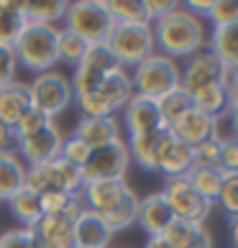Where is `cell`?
<instances>
[{
    "label": "cell",
    "mask_w": 238,
    "mask_h": 248,
    "mask_svg": "<svg viewBox=\"0 0 238 248\" xmlns=\"http://www.w3.org/2000/svg\"><path fill=\"white\" fill-rule=\"evenodd\" d=\"M154 31V46L169 59H182L192 57L195 51L207 46V29L203 18L190 13L187 8H175L169 16H164L161 21L151 23Z\"/></svg>",
    "instance_id": "obj_1"
},
{
    "label": "cell",
    "mask_w": 238,
    "mask_h": 248,
    "mask_svg": "<svg viewBox=\"0 0 238 248\" xmlns=\"http://www.w3.org/2000/svg\"><path fill=\"white\" fill-rule=\"evenodd\" d=\"M133 97V85H131V72L128 69H115L95 93L75 95V105L79 118H113L118 110H123L126 103Z\"/></svg>",
    "instance_id": "obj_2"
},
{
    "label": "cell",
    "mask_w": 238,
    "mask_h": 248,
    "mask_svg": "<svg viewBox=\"0 0 238 248\" xmlns=\"http://www.w3.org/2000/svg\"><path fill=\"white\" fill-rule=\"evenodd\" d=\"M57 39L59 29L57 26H39V23H26V29L18 36L13 54L16 62L26 67L29 72H49L57 64Z\"/></svg>",
    "instance_id": "obj_3"
},
{
    "label": "cell",
    "mask_w": 238,
    "mask_h": 248,
    "mask_svg": "<svg viewBox=\"0 0 238 248\" xmlns=\"http://www.w3.org/2000/svg\"><path fill=\"white\" fill-rule=\"evenodd\" d=\"M105 46L113 51V57L118 59L123 69L131 72L133 67H139L143 59H149L151 54H157L154 46V31L151 23H115L111 36H108Z\"/></svg>",
    "instance_id": "obj_4"
},
{
    "label": "cell",
    "mask_w": 238,
    "mask_h": 248,
    "mask_svg": "<svg viewBox=\"0 0 238 248\" xmlns=\"http://www.w3.org/2000/svg\"><path fill=\"white\" fill-rule=\"evenodd\" d=\"M131 85L133 95L159 100L161 95L179 87V67L175 59L164 57V54H151L139 67L131 69Z\"/></svg>",
    "instance_id": "obj_5"
},
{
    "label": "cell",
    "mask_w": 238,
    "mask_h": 248,
    "mask_svg": "<svg viewBox=\"0 0 238 248\" xmlns=\"http://www.w3.org/2000/svg\"><path fill=\"white\" fill-rule=\"evenodd\" d=\"M113 26H115L113 18L105 13L100 0H77V3L67 5V16H64L62 29L77 33L87 46H97V44L108 41Z\"/></svg>",
    "instance_id": "obj_6"
},
{
    "label": "cell",
    "mask_w": 238,
    "mask_h": 248,
    "mask_svg": "<svg viewBox=\"0 0 238 248\" xmlns=\"http://www.w3.org/2000/svg\"><path fill=\"white\" fill-rule=\"evenodd\" d=\"M29 95H31V108H36L39 113L51 118V121L75 103L69 77L54 69L41 72V75L33 77V82L29 85Z\"/></svg>",
    "instance_id": "obj_7"
},
{
    "label": "cell",
    "mask_w": 238,
    "mask_h": 248,
    "mask_svg": "<svg viewBox=\"0 0 238 248\" xmlns=\"http://www.w3.org/2000/svg\"><path fill=\"white\" fill-rule=\"evenodd\" d=\"M115 69H123L118 59L113 57V51L105 46V44H97V46H90L85 59H82L75 72H72V93L75 95H85V93H95V90L103 85V82L113 75Z\"/></svg>",
    "instance_id": "obj_8"
},
{
    "label": "cell",
    "mask_w": 238,
    "mask_h": 248,
    "mask_svg": "<svg viewBox=\"0 0 238 248\" xmlns=\"http://www.w3.org/2000/svg\"><path fill=\"white\" fill-rule=\"evenodd\" d=\"M228 77H231V72L205 46L187 57V64L179 69V87L187 95H195L210 85H228Z\"/></svg>",
    "instance_id": "obj_9"
},
{
    "label": "cell",
    "mask_w": 238,
    "mask_h": 248,
    "mask_svg": "<svg viewBox=\"0 0 238 248\" xmlns=\"http://www.w3.org/2000/svg\"><path fill=\"white\" fill-rule=\"evenodd\" d=\"M131 167V156H128V146L123 139H118L108 146L93 149L82 167V179L97 182V179H126V171Z\"/></svg>",
    "instance_id": "obj_10"
},
{
    "label": "cell",
    "mask_w": 238,
    "mask_h": 248,
    "mask_svg": "<svg viewBox=\"0 0 238 248\" xmlns=\"http://www.w3.org/2000/svg\"><path fill=\"white\" fill-rule=\"evenodd\" d=\"M161 195H164V200H167L172 215L182 217V220H190V223H205V217L210 215V210H213L210 202H205L195 189H192L187 177L167 179Z\"/></svg>",
    "instance_id": "obj_11"
},
{
    "label": "cell",
    "mask_w": 238,
    "mask_h": 248,
    "mask_svg": "<svg viewBox=\"0 0 238 248\" xmlns=\"http://www.w3.org/2000/svg\"><path fill=\"white\" fill-rule=\"evenodd\" d=\"M128 192H131V187H128L126 179H97V182H87L82 187L79 197H82V205L90 213L103 217L121 205Z\"/></svg>",
    "instance_id": "obj_12"
},
{
    "label": "cell",
    "mask_w": 238,
    "mask_h": 248,
    "mask_svg": "<svg viewBox=\"0 0 238 248\" xmlns=\"http://www.w3.org/2000/svg\"><path fill=\"white\" fill-rule=\"evenodd\" d=\"M62 141H64L62 131L51 123V125L44 128L41 133L31 136V139L18 141L16 154H18V159L26 161L29 167H39V164H49V161H54V159H59Z\"/></svg>",
    "instance_id": "obj_13"
},
{
    "label": "cell",
    "mask_w": 238,
    "mask_h": 248,
    "mask_svg": "<svg viewBox=\"0 0 238 248\" xmlns=\"http://www.w3.org/2000/svg\"><path fill=\"white\" fill-rule=\"evenodd\" d=\"M121 113H123L126 128H128V139H133V136H149V133L167 131V125H164L161 115H159L157 100L133 95L126 103V108L121 110Z\"/></svg>",
    "instance_id": "obj_14"
},
{
    "label": "cell",
    "mask_w": 238,
    "mask_h": 248,
    "mask_svg": "<svg viewBox=\"0 0 238 248\" xmlns=\"http://www.w3.org/2000/svg\"><path fill=\"white\" fill-rule=\"evenodd\" d=\"M167 131L175 136L177 141L187 143V146H200L203 141L207 139H215L218 136V118H210L205 113H200V110L190 108L185 115H179L175 123H172Z\"/></svg>",
    "instance_id": "obj_15"
},
{
    "label": "cell",
    "mask_w": 238,
    "mask_h": 248,
    "mask_svg": "<svg viewBox=\"0 0 238 248\" xmlns=\"http://www.w3.org/2000/svg\"><path fill=\"white\" fill-rule=\"evenodd\" d=\"M195 167V159H192V146L177 141L175 136L167 131L161 141V149L157 156V174H164L167 179L172 177H187V171Z\"/></svg>",
    "instance_id": "obj_16"
},
{
    "label": "cell",
    "mask_w": 238,
    "mask_h": 248,
    "mask_svg": "<svg viewBox=\"0 0 238 248\" xmlns=\"http://www.w3.org/2000/svg\"><path fill=\"white\" fill-rule=\"evenodd\" d=\"M33 231L41 248H75V215H44Z\"/></svg>",
    "instance_id": "obj_17"
},
{
    "label": "cell",
    "mask_w": 238,
    "mask_h": 248,
    "mask_svg": "<svg viewBox=\"0 0 238 248\" xmlns=\"http://www.w3.org/2000/svg\"><path fill=\"white\" fill-rule=\"evenodd\" d=\"M172 210L167 205L161 192H154L149 197H141L139 200V213H136V223L143 228V233L154 238V235H161V231L172 223Z\"/></svg>",
    "instance_id": "obj_18"
},
{
    "label": "cell",
    "mask_w": 238,
    "mask_h": 248,
    "mask_svg": "<svg viewBox=\"0 0 238 248\" xmlns=\"http://www.w3.org/2000/svg\"><path fill=\"white\" fill-rule=\"evenodd\" d=\"M113 241V233L108 231L103 217L82 207V213L75 217V246L77 248H108Z\"/></svg>",
    "instance_id": "obj_19"
},
{
    "label": "cell",
    "mask_w": 238,
    "mask_h": 248,
    "mask_svg": "<svg viewBox=\"0 0 238 248\" xmlns=\"http://www.w3.org/2000/svg\"><path fill=\"white\" fill-rule=\"evenodd\" d=\"M75 136L85 141L90 149H100V146H108L121 139V128H118L115 118H79Z\"/></svg>",
    "instance_id": "obj_20"
},
{
    "label": "cell",
    "mask_w": 238,
    "mask_h": 248,
    "mask_svg": "<svg viewBox=\"0 0 238 248\" xmlns=\"http://www.w3.org/2000/svg\"><path fill=\"white\" fill-rule=\"evenodd\" d=\"M207 49L215 54L221 64L231 72L238 69V23L215 26L207 36Z\"/></svg>",
    "instance_id": "obj_21"
},
{
    "label": "cell",
    "mask_w": 238,
    "mask_h": 248,
    "mask_svg": "<svg viewBox=\"0 0 238 248\" xmlns=\"http://www.w3.org/2000/svg\"><path fill=\"white\" fill-rule=\"evenodd\" d=\"M29 110H31L29 85H23V82H11V85H5L0 90V123L16 125Z\"/></svg>",
    "instance_id": "obj_22"
},
{
    "label": "cell",
    "mask_w": 238,
    "mask_h": 248,
    "mask_svg": "<svg viewBox=\"0 0 238 248\" xmlns=\"http://www.w3.org/2000/svg\"><path fill=\"white\" fill-rule=\"evenodd\" d=\"M26 23L29 21H26L23 0H0V46L13 49Z\"/></svg>",
    "instance_id": "obj_23"
},
{
    "label": "cell",
    "mask_w": 238,
    "mask_h": 248,
    "mask_svg": "<svg viewBox=\"0 0 238 248\" xmlns=\"http://www.w3.org/2000/svg\"><path fill=\"white\" fill-rule=\"evenodd\" d=\"M164 136H167V131L128 139L126 146H128V156H131V161H136L143 171H154V174H157V156H159Z\"/></svg>",
    "instance_id": "obj_24"
},
{
    "label": "cell",
    "mask_w": 238,
    "mask_h": 248,
    "mask_svg": "<svg viewBox=\"0 0 238 248\" xmlns=\"http://www.w3.org/2000/svg\"><path fill=\"white\" fill-rule=\"evenodd\" d=\"M8 207H11V215L21 223V228H36L39 220L44 217L41 210V195H36L31 189H18L16 195L8 200Z\"/></svg>",
    "instance_id": "obj_25"
},
{
    "label": "cell",
    "mask_w": 238,
    "mask_h": 248,
    "mask_svg": "<svg viewBox=\"0 0 238 248\" xmlns=\"http://www.w3.org/2000/svg\"><path fill=\"white\" fill-rule=\"evenodd\" d=\"M26 182V164L18 159V154H0V200L8 202L18 189H23Z\"/></svg>",
    "instance_id": "obj_26"
},
{
    "label": "cell",
    "mask_w": 238,
    "mask_h": 248,
    "mask_svg": "<svg viewBox=\"0 0 238 248\" xmlns=\"http://www.w3.org/2000/svg\"><path fill=\"white\" fill-rule=\"evenodd\" d=\"M223 179H225V174L218 167H192L187 171V182L192 185V189L205 202H210V205H215L218 192L223 187Z\"/></svg>",
    "instance_id": "obj_27"
},
{
    "label": "cell",
    "mask_w": 238,
    "mask_h": 248,
    "mask_svg": "<svg viewBox=\"0 0 238 248\" xmlns=\"http://www.w3.org/2000/svg\"><path fill=\"white\" fill-rule=\"evenodd\" d=\"M192 97V108L205 113L210 118H221V115H228L231 110V97H228V85H210L200 93L190 95Z\"/></svg>",
    "instance_id": "obj_28"
},
{
    "label": "cell",
    "mask_w": 238,
    "mask_h": 248,
    "mask_svg": "<svg viewBox=\"0 0 238 248\" xmlns=\"http://www.w3.org/2000/svg\"><path fill=\"white\" fill-rule=\"evenodd\" d=\"M67 5L64 0H36V3H26V21L39 23V26H57L64 23L67 16Z\"/></svg>",
    "instance_id": "obj_29"
},
{
    "label": "cell",
    "mask_w": 238,
    "mask_h": 248,
    "mask_svg": "<svg viewBox=\"0 0 238 248\" xmlns=\"http://www.w3.org/2000/svg\"><path fill=\"white\" fill-rule=\"evenodd\" d=\"M205 225L203 223H190L182 217H172V223L161 231V238L167 241L172 248H190L200 235H205Z\"/></svg>",
    "instance_id": "obj_30"
},
{
    "label": "cell",
    "mask_w": 238,
    "mask_h": 248,
    "mask_svg": "<svg viewBox=\"0 0 238 248\" xmlns=\"http://www.w3.org/2000/svg\"><path fill=\"white\" fill-rule=\"evenodd\" d=\"M105 8V13L113 18V23H143L146 8L143 0H100Z\"/></svg>",
    "instance_id": "obj_31"
},
{
    "label": "cell",
    "mask_w": 238,
    "mask_h": 248,
    "mask_svg": "<svg viewBox=\"0 0 238 248\" xmlns=\"http://www.w3.org/2000/svg\"><path fill=\"white\" fill-rule=\"evenodd\" d=\"M87 44L79 39L77 33H72L67 29H62L59 26V39H57V59L62 64H67V67H77V64L85 59L87 54Z\"/></svg>",
    "instance_id": "obj_32"
},
{
    "label": "cell",
    "mask_w": 238,
    "mask_h": 248,
    "mask_svg": "<svg viewBox=\"0 0 238 248\" xmlns=\"http://www.w3.org/2000/svg\"><path fill=\"white\" fill-rule=\"evenodd\" d=\"M136 213H139V197H136V192L131 189L113 213L103 215V223L108 225L111 233H118V231H126V228H131L136 223Z\"/></svg>",
    "instance_id": "obj_33"
},
{
    "label": "cell",
    "mask_w": 238,
    "mask_h": 248,
    "mask_svg": "<svg viewBox=\"0 0 238 248\" xmlns=\"http://www.w3.org/2000/svg\"><path fill=\"white\" fill-rule=\"evenodd\" d=\"M157 108H159V115H161L164 125L169 128L179 115H185L187 110L192 108V97H190L182 87H177V90H172V93L161 95V97L157 100Z\"/></svg>",
    "instance_id": "obj_34"
},
{
    "label": "cell",
    "mask_w": 238,
    "mask_h": 248,
    "mask_svg": "<svg viewBox=\"0 0 238 248\" xmlns=\"http://www.w3.org/2000/svg\"><path fill=\"white\" fill-rule=\"evenodd\" d=\"M54 121L51 118H47L44 113H39L36 108H31L29 113H26L21 121H18L13 128H16V136H18V141H23V139H31V136H36V133H41L47 125H51Z\"/></svg>",
    "instance_id": "obj_35"
},
{
    "label": "cell",
    "mask_w": 238,
    "mask_h": 248,
    "mask_svg": "<svg viewBox=\"0 0 238 248\" xmlns=\"http://www.w3.org/2000/svg\"><path fill=\"white\" fill-rule=\"evenodd\" d=\"M218 205L228 217H238V174H228L223 179V187L218 192Z\"/></svg>",
    "instance_id": "obj_36"
},
{
    "label": "cell",
    "mask_w": 238,
    "mask_h": 248,
    "mask_svg": "<svg viewBox=\"0 0 238 248\" xmlns=\"http://www.w3.org/2000/svg\"><path fill=\"white\" fill-rule=\"evenodd\" d=\"M0 248H41L33 228H11L0 235Z\"/></svg>",
    "instance_id": "obj_37"
},
{
    "label": "cell",
    "mask_w": 238,
    "mask_h": 248,
    "mask_svg": "<svg viewBox=\"0 0 238 248\" xmlns=\"http://www.w3.org/2000/svg\"><path fill=\"white\" fill-rule=\"evenodd\" d=\"M90 146L85 143V141H79L75 133L72 136H67V139L62 141V151H59V159H64V161H69L72 167H85V161H87V156H90Z\"/></svg>",
    "instance_id": "obj_38"
},
{
    "label": "cell",
    "mask_w": 238,
    "mask_h": 248,
    "mask_svg": "<svg viewBox=\"0 0 238 248\" xmlns=\"http://www.w3.org/2000/svg\"><path fill=\"white\" fill-rule=\"evenodd\" d=\"M210 23L215 26H228V23H238V0H213L207 11Z\"/></svg>",
    "instance_id": "obj_39"
},
{
    "label": "cell",
    "mask_w": 238,
    "mask_h": 248,
    "mask_svg": "<svg viewBox=\"0 0 238 248\" xmlns=\"http://www.w3.org/2000/svg\"><path fill=\"white\" fill-rule=\"evenodd\" d=\"M218 169H221L225 177L228 174H238V139H233V136H221Z\"/></svg>",
    "instance_id": "obj_40"
},
{
    "label": "cell",
    "mask_w": 238,
    "mask_h": 248,
    "mask_svg": "<svg viewBox=\"0 0 238 248\" xmlns=\"http://www.w3.org/2000/svg\"><path fill=\"white\" fill-rule=\"evenodd\" d=\"M218 156H221V136L207 139V141H203L200 146L192 149L195 167H218Z\"/></svg>",
    "instance_id": "obj_41"
},
{
    "label": "cell",
    "mask_w": 238,
    "mask_h": 248,
    "mask_svg": "<svg viewBox=\"0 0 238 248\" xmlns=\"http://www.w3.org/2000/svg\"><path fill=\"white\" fill-rule=\"evenodd\" d=\"M16 69H18V62H16L13 49L0 46V90L5 85H11V82H16Z\"/></svg>",
    "instance_id": "obj_42"
},
{
    "label": "cell",
    "mask_w": 238,
    "mask_h": 248,
    "mask_svg": "<svg viewBox=\"0 0 238 248\" xmlns=\"http://www.w3.org/2000/svg\"><path fill=\"white\" fill-rule=\"evenodd\" d=\"M143 8H146V18L149 23H157L161 21L164 16H169L175 8H179L175 0H143Z\"/></svg>",
    "instance_id": "obj_43"
},
{
    "label": "cell",
    "mask_w": 238,
    "mask_h": 248,
    "mask_svg": "<svg viewBox=\"0 0 238 248\" xmlns=\"http://www.w3.org/2000/svg\"><path fill=\"white\" fill-rule=\"evenodd\" d=\"M16 146H18L16 128L0 123V154H11V151H16Z\"/></svg>",
    "instance_id": "obj_44"
},
{
    "label": "cell",
    "mask_w": 238,
    "mask_h": 248,
    "mask_svg": "<svg viewBox=\"0 0 238 248\" xmlns=\"http://www.w3.org/2000/svg\"><path fill=\"white\" fill-rule=\"evenodd\" d=\"M228 97H231V105H238V69L228 77Z\"/></svg>",
    "instance_id": "obj_45"
},
{
    "label": "cell",
    "mask_w": 238,
    "mask_h": 248,
    "mask_svg": "<svg viewBox=\"0 0 238 248\" xmlns=\"http://www.w3.org/2000/svg\"><path fill=\"white\" fill-rule=\"evenodd\" d=\"M228 115H231V131H233V139H238V105H231Z\"/></svg>",
    "instance_id": "obj_46"
},
{
    "label": "cell",
    "mask_w": 238,
    "mask_h": 248,
    "mask_svg": "<svg viewBox=\"0 0 238 248\" xmlns=\"http://www.w3.org/2000/svg\"><path fill=\"white\" fill-rule=\"evenodd\" d=\"M143 248H172L167 241H164L161 235H154V238H149V241H146V246Z\"/></svg>",
    "instance_id": "obj_47"
},
{
    "label": "cell",
    "mask_w": 238,
    "mask_h": 248,
    "mask_svg": "<svg viewBox=\"0 0 238 248\" xmlns=\"http://www.w3.org/2000/svg\"><path fill=\"white\" fill-rule=\"evenodd\" d=\"M231 246L238 248V217L231 220Z\"/></svg>",
    "instance_id": "obj_48"
},
{
    "label": "cell",
    "mask_w": 238,
    "mask_h": 248,
    "mask_svg": "<svg viewBox=\"0 0 238 248\" xmlns=\"http://www.w3.org/2000/svg\"><path fill=\"white\" fill-rule=\"evenodd\" d=\"M75 248H77V246H75Z\"/></svg>",
    "instance_id": "obj_49"
}]
</instances>
